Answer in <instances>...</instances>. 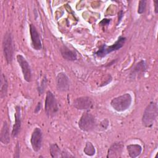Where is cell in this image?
<instances>
[{"mask_svg": "<svg viewBox=\"0 0 158 158\" xmlns=\"http://www.w3.org/2000/svg\"><path fill=\"white\" fill-rule=\"evenodd\" d=\"M132 97L130 94L125 93L112 99L110 102V106L117 112H123L130 107Z\"/></svg>", "mask_w": 158, "mask_h": 158, "instance_id": "obj_2", "label": "cell"}, {"mask_svg": "<svg viewBox=\"0 0 158 158\" xmlns=\"http://www.w3.org/2000/svg\"><path fill=\"white\" fill-rule=\"evenodd\" d=\"M123 17V12L122 10H120L118 13V23H120V22L121 21L122 17Z\"/></svg>", "mask_w": 158, "mask_h": 158, "instance_id": "obj_25", "label": "cell"}, {"mask_svg": "<svg viewBox=\"0 0 158 158\" xmlns=\"http://www.w3.org/2000/svg\"><path fill=\"white\" fill-rule=\"evenodd\" d=\"M43 141V133L40 128H35L31 134V144L33 150L38 152L40 150L42 146Z\"/></svg>", "mask_w": 158, "mask_h": 158, "instance_id": "obj_8", "label": "cell"}, {"mask_svg": "<svg viewBox=\"0 0 158 158\" xmlns=\"http://www.w3.org/2000/svg\"><path fill=\"white\" fill-rule=\"evenodd\" d=\"M20 156V146L19 143L17 144L15 148V153H14V157H19Z\"/></svg>", "mask_w": 158, "mask_h": 158, "instance_id": "obj_23", "label": "cell"}, {"mask_svg": "<svg viewBox=\"0 0 158 158\" xmlns=\"http://www.w3.org/2000/svg\"><path fill=\"white\" fill-rule=\"evenodd\" d=\"M30 33L33 48L36 51L41 50L42 48L41 38L36 27L33 24L30 25Z\"/></svg>", "mask_w": 158, "mask_h": 158, "instance_id": "obj_10", "label": "cell"}, {"mask_svg": "<svg viewBox=\"0 0 158 158\" xmlns=\"http://www.w3.org/2000/svg\"><path fill=\"white\" fill-rule=\"evenodd\" d=\"M83 151L86 155L89 156H92L94 155L96 153V150H95L94 146L89 141L86 142L85 147L83 149Z\"/></svg>", "mask_w": 158, "mask_h": 158, "instance_id": "obj_20", "label": "cell"}, {"mask_svg": "<svg viewBox=\"0 0 158 158\" xmlns=\"http://www.w3.org/2000/svg\"><path fill=\"white\" fill-rule=\"evenodd\" d=\"M124 145L122 142H115L113 143L108 150L107 157L117 158L120 157L123 151Z\"/></svg>", "mask_w": 158, "mask_h": 158, "instance_id": "obj_12", "label": "cell"}, {"mask_svg": "<svg viewBox=\"0 0 158 158\" xmlns=\"http://www.w3.org/2000/svg\"><path fill=\"white\" fill-rule=\"evenodd\" d=\"M15 123L12 128V136L13 138H15L19 135L20 128H21V108L20 106H17L15 107Z\"/></svg>", "mask_w": 158, "mask_h": 158, "instance_id": "obj_13", "label": "cell"}, {"mask_svg": "<svg viewBox=\"0 0 158 158\" xmlns=\"http://www.w3.org/2000/svg\"><path fill=\"white\" fill-rule=\"evenodd\" d=\"M146 70V65L144 60H141L136 64L130 73V77L131 79H134L136 77H139V75L144 73Z\"/></svg>", "mask_w": 158, "mask_h": 158, "instance_id": "obj_14", "label": "cell"}, {"mask_svg": "<svg viewBox=\"0 0 158 158\" xmlns=\"http://www.w3.org/2000/svg\"><path fill=\"white\" fill-rule=\"evenodd\" d=\"M146 1L144 0H141L139 1V5H138V13L139 14H141L144 13L146 10Z\"/></svg>", "mask_w": 158, "mask_h": 158, "instance_id": "obj_21", "label": "cell"}, {"mask_svg": "<svg viewBox=\"0 0 158 158\" xmlns=\"http://www.w3.org/2000/svg\"><path fill=\"white\" fill-rule=\"evenodd\" d=\"M93 104L91 98L87 96L78 98L73 101V106L79 110H89L93 107Z\"/></svg>", "mask_w": 158, "mask_h": 158, "instance_id": "obj_9", "label": "cell"}, {"mask_svg": "<svg viewBox=\"0 0 158 158\" xmlns=\"http://www.w3.org/2000/svg\"><path fill=\"white\" fill-rule=\"evenodd\" d=\"M50 153L52 157H62V151L57 144H52L50 146Z\"/></svg>", "mask_w": 158, "mask_h": 158, "instance_id": "obj_19", "label": "cell"}, {"mask_svg": "<svg viewBox=\"0 0 158 158\" xmlns=\"http://www.w3.org/2000/svg\"><path fill=\"white\" fill-rule=\"evenodd\" d=\"M44 109L46 114L48 117L54 116L59 109L56 99L54 94L50 91H48L46 93Z\"/></svg>", "mask_w": 158, "mask_h": 158, "instance_id": "obj_5", "label": "cell"}, {"mask_svg": "<svg viewBox=\"0 0 158 158\" xmlns=\"http://www.w3.org/2000/svg\"><path fill=\"white\" fill-rule=\"evenodd\" d=\"M126 40H127V39L125 37L120 36L115 41V43L111 46H107L105 44H104L96 52V55L99 57H105L107 54H109L113 51L118 50L120 48H122L124 46V44L126 42Z\"/></svg>", "mask_w": 158, "mask_h": 158, "instance_id": "obj_3", "label": "cell"}, {"mask_svg": "<svg viewBox=\"0 0 158 158\" xmlns=\"http://www.w3.org/2000/svg\"><path fill=\"white\" fill-rule=\"evenodd\" d=\"M2 49L5 59L7 64L11 63L14 56L12 37L10 32H6L2 40Z\"/></svg>", "mask_w": 158, "mask_h": 158, "instance_id": "obj_4", "label": "cell"}, {"mask_svg": "<svg viewBox=\"0 0 158 158\" xmlns=\"http://www.w3.org/2000/svg\"><path fill=\"white\" fill-rule=\"evenodd\" d=\"M79 128L84 131H90L96 127L94 117L89 112L84 113L78 122Z\"/></svg>", "mask_w": 158, "mask_h": 158, "instance_id": "obj_6", "label": "cell"}, {"mask_svg": "<svg viewBox=\"0 0 158 158\" xmlns=\"http://www.w3.org/2000/svg\"><path fill=\"white\" fill-rule=\"evenodd\" d=\"M16 57L19 65L22 69V72L24 80L27 82L31 81V70L29 63L26 60V59L21 54H18Z\"/></svg>", "mask_w": 158, "mask_h": 158, "instance_id": "obj_7", "label": "cell"}, {"mask_svg": "<svg viewBox=\"0 0 158 158\" xmlns=\"http://www.w3.org/2000/svg\"><path fill=\"white\" fill-rule=\"evenodd\" d=\"M60 53L64 59L70 61H74L77 59V53L65 46H63L60 49Z\"/></svg>", "mask_w": 158, "mask_h": 158, "instance_id": "obj_15", "label": "cell"}, {"mask_svg": "<svg viewBox=\"0 0 158 158\" xmlns=\"http://www.w3.org/2000/svg\"><path fill=\"white\" fill-rule=\"evenodd\" d=\"M57 88L60 91H67L69 89V78L64 72L58 73L56 78Z\"/></svg>", "mask_w": 158, "mask_h": 158, "instance_id": "obj_11", "label": "cell"}, {"mask_svg": "<svg viewBox=\"0 0 158 158\" xmlns=\"http://www.w3.org/2000/svg\"><path fill=\"white\" fill-rule=\"evenodd\" d=\"M110 22V19H103L101 22H100V24L101 25H107Z\"/></svg>", "mask_w": 158, "mask_h": 158, "instance_id": "obj_26", "label": "cell"}, {"mask_svg": "<svg viewBox=\"0 0 158 158\" xmlns=\"http://www.w3.org/2000/svg\"><path fill=\"white\" fill-rule=\"evenodd\" d=\"M41 102H38V104L36 107V108L35 109V113H38L40 112V110H41Z\"/></svg>", "mask_w": 158, "mask_h": 158, "instance_id": "obj_24", "label": "cell"}, {"mask_svg": "<svg viewBox=\"0 0 158 158\" xmlns=\"http://www.w3.org/2000/svg\"><path fill=\"white\" fill-rule=\"evenodd\" d=\"M1 142L3 144H8L10 142V133L9 130V126L6 121H4L1 130L0 136Z\"/></svg>", "mask_w": 158, "mask_h": 158, "instance_id": "obj_16", "label": "cell"}, {"mask_svg": "<svg viewBox=\"0 0 158 158\" xmlns=\"http://www.w3.org/2000/svg\"><path fill=\"white\" fill-rule=\"evenodd\" d=\"M127 148L130 157L132 158H135L139 156L142 151V147L137 144H129Z\"/></svg>", "mask_w": 158, "mask_h": 158, "instance_id": "obj_17", "label": "cell"}, {"mask_svg": "<svg viewBox=\"0 0 158 158\" xmlns=\"http://www.w3.org/2000/svg\"><path fill=\"white\" fill-rule=\"evenodd\" d=\"M158 114L157 104L156 102H151L144 109L142 117V123L146 127H151L154 123Z\"/></svg>", "mask_w": 158, "mask_h": 158, "instance_id": "obj_1", "label": "cell"}, {"mask_svg": "<svg viewBox=\"0 0 158 158\" xmlns=\"http://www.w3.org/2000/svg\"><path fill=\"white\" fill-rule=\"evenodd\" d=\"M7 88H8V83L6 79V76L1 73V84H0V93H1V98H3L7 95Z\"/></svg>", "mask_w": 158, "mask_h": 158, "instance_id": "obj_18", "label": "cell"}, {"mask_svg": "<svg viewBox=\"0 0 158 158\" xmlns=\"http://www.w3.org/2000/svg\"><path fill=\"white\" fill-rule=\"evenodd\" d=\"M46 84H47V79L46 77H44L43 79L42 80L40 86H38V92L39 94H42L46 87Z\"/></svg>", "mask_w": 158, "mask_h": 158, "instance_id": "obj_22", "label": "cell"}, {"mask_svg": "<svg viewBox=\"0 0 158 158\" xmlns=\"http://www.w3.org/2000/svg\"><path fill=\"white\" fill-rule=\"evenodd\" d=\"M157 4H158V1H154V9H155V12L156 14H157L158 12V9H157Z\"/></svg>", "mask_w": 158, "mask_h": 158, "instance_id": "obj_27", "label": "cell"}]
</instances>
